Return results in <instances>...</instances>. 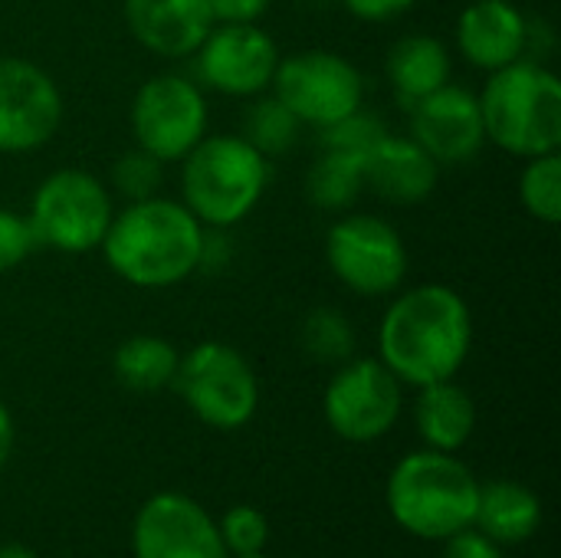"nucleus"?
<instances>
[{
    "mask_svg": "<svg viewBox=\"0 0 561 558\" xmlns=\"http://www.w3.org/2000/svg\"><path fill=\"white\" fill-rule=\"evenodd\" d=\"M473 345L467 299L444 286L424 283L401 293L378 326V358L401 385H434L460 372Z\"/></svg>",
    "mask_w": 561,
    "mask_h": 558,
    "instance_id": "obj_1",
    "label": "nucleus"
},
{
    "mask_svg": "<svg viewBox=\"0 0 561 558\" xmlns=\"http://www.w3.org/2000/svg\"><path fill=\"white\" fill-rule=\"evenodd\" d=\"M204 224L178 201H131L112 217L102 253L112 273L138 289H164L201 270Z\"/></svg>",
    "mask_w": 561,
    "mask_h": 558,
    "instance_id": "obj_2",
    "label": "nucleus"
},
{
    "mask_svg": "<svg viewBox=\"0 0 561 558\" xmlns=\"http://www.w3.org/2000/svg\"><path fill=\"white\" fill-rule=\"evenodd\" d=\"M480 503L477 477L444 451H417L398 460L388 477V510L417 539L444 543L473 526Z\"/></svg>",
    "mask_w": 561,
    "mask_h": 558,
    "instance_id": "obj_3",
    "label": "nucleus"
},
{
    "mask_svg": "<svg viewBox=\"0 0 561 558\" xmlns=\"http://www.w3.org/2000/svg\"><path fill=\"white\" fill-rule=\"evenodd\" d=\"M480 115L493 145L516 158L559 151L561 145V82L539 59H516L483 86Z\"/></svg>",
    "mask_w": 561,
    "mask_h": 558,
    "instance_id": "obj_4",
    "label": "nucleus"
},
{
    "mask_svg": "<svg viewBox=\"0 0 561 558\" xmlns=\"http://www.w3.org/2000/svg\"><path fill=\"white\" fill-rule=\"evenodd\" d=\"M181 161V204L214 230L240 224L270 181V161L243 135H204Z\"/></svg>",
    "mask_w": 561,
    "mask_h": 558,
    "instance_id": "obj_5",
    "label": "nucleus"
},
{
    "mask_svg": "<svg viewBox=\"0 0 561 558\" xmlns=\"http://www.w3.org/2000/svg\"><path fill=\"white\" fill-rule=\"evenodd\" d=\"M112 197L108 187L76 168L53 171L33 194L30 227L36 247H49L59 253H89L102 247V237L112 224Z\"/></svg>",
    "mask_w": 561,
    "mask_h": 558,
    "instance_id": "obj_6",
    "label": "nucleus"
},
{
    "mask_svg": "<svg viewBox=\"0 0 561 558\" xmlns=\"http://www.w3.org/2000/svg\"><path fill=\"white\" fill-rule=\"evenodd\" d=\"M174 388L184 405L217 431L243 428L260 405V385L250 362L224 342H201L181 355Z\"/></svg>",
    "mask_w": 561,
    "mask_h": 558,
    "instance_id": "obj_7",
    "label": "nucleus"
},
{
    "mask_svg": "<svg viewBox=\"0 0 561 558\" xmlns=\"http://www.w3.org/2000/svg\"><path fill=\"white\" fill-rule=\"evenodd\" d=\"M273 95L302 122L325 128L365 102L362 72L332 49H302L279 59L273 72Z\"/></svg>",
    "mask_w": 561,
    "mask_h": 558,
    "instance_id": "obj_8",
    "label": "nucleus"
},
{
    "mask_svg": "<svg viewBox=\"0 0 561 558\" xmlns=\"http://www.w3.org/2000/svg\"><path fill=\"white\" fill-rule=\"evenodd\" d=\"M325 260L339 283L358 296H388L408 276V250L401 234L371 214H348L329 227Z\"/></svg>",
    "mask_w": 561,
    "mask_h": 558,
    "instance_id": "obj_9",
    "label": "nucleus"
},
{
    "mask_svg": "<svg viewBox=\"0 0 561 558\" xmlns=\"http://www.w3.org/2000/svg\"><path fill=\"white\" fill-rule=\"evenodd\" d=\"M322 411L342 441L371 444L401 418V382L381 358H348L325 385Z\"/></svg>",
    "mask_w": 561,
    "mask_h": 558,
    "instance_id": "obj_10",
    "label": "nucleus"
},
{
    "mask_svg": "<svg viewBox=\"0 0 561 558\" xmlns=\"http://www.w3.org/2000/svg\"><path fill=\"white\" fill-rule=\"evenodd\" d=\"M131 135L158 161H181L207 135L204 92L174 72L151 76L135 92Z\"/></svg>",
    "mask_w": 561,
    "mask_h": 558,
    "instance_id": "obj_11",
    "label": "nucleus"
},
{
    "mask_svg": "<svg viewBox=\"0 0 561 558\" xmlns=\"http://www.w3.org/2000/svg\"><path fill=\"white\" fill-rule=\"evenodd\" d=\"M62 122V95L46 69L20 56H0V151L43 148Z\"/></svg>",
    "mask_w": 561,
    "mask_h": 558,
    "instance_id": "obj_12",
    "label": "nucleus"
},
{
    "mask_svg": "<svg viewBox=\"0 0 561 558\" xmlns=\"http://www.w3.org/2000/svg\"><path fill=\"white\" fill-rule=\"evenodd\" d=\"M279 49L256 23H214L197 46V76L224 95H260L273 86Z\"/></svg>",
    "mask_w": 561,
    "mask_h": 558,
    "instance_id": "obj_13",
    "label": "nucleus"
},
{
    "mask_svg": "<svg viewBox=\"0 0 561 558\" xmlns=\"http://www.w3.org/2000/svg\"><path fill=\"white\" fill-rule=\"evenodd\" d=\"M135 558H227L214 516L184 493L151 497L131 526Z\"/></svg>",
    "mask_w": 561,
    "mask_h": 558,
    "instance_id": "obj_14",
    "label": "nucleus"
},
{
    "mask_svg": "<svg viewBox=\"0 0 561 558\" xmlns=\"http://www.w3.org/2000/svg\"><path fill=\"white\" fill-rule=\"evenodd\" d=\"M411 138L437 164H463L486 141L480 99L463 86H440L411 109Z\"/></svg>",
    "mask_w": 561,
    "mask_h": 558,
    "instance_id": "obj_15",
    "label": "nucleus"
},
{
    "mask_svg": "<svg viewBox=\"0 0 561 558\" xmlns=\"http://www.w3.org/2000/svg\"><path fill=\"white\" fill-rule=\"evenodd\" d=\"M529 20L513 0H473L457 20V46L477 69L496 72L526 59Z\"/></svg>",
    "mask_w": 561,
    "mask_h": 558,
    "instance_id": "obj_16",
    "label": "nucleus"
},
{
    "mask_svg": "<svg viewBox=\"0 0 561 558\" xmlns=\"http://www.w3.org/2000/svg\"><path fill=\"white\" fill-rule=\"evenodd\" d=\"M131 36L158 56H191L214 30L207 0H125Z\"/></svg>",
    "mask_w": 561,
    "mask_h": 558,
    "instance_id": "obj_17",
    "label": "nucleus"
},
{
    "mask_svg": "<svg viewBox=\"0 0 561 558\" xmlns=\"http://www.w3.org/2000/svg\"><path fill=\"white\" fill-rule=\"evenodd\" d=\"M437 161L414 141L401 135H385L365 158V187L391 204H417L437 184Z\"/></svg>",
    "mask_w": 561,
    "mask_h": 558,
    "instance_id": "obj_18",
    "label": "nucleus"
},
{
    "mask_svg": "<svg viewBox=\"0 0 561 558\" xmlns=\"http://www.w3.org/2000/svg\"><path fill=\"white\" fill-rule=\"evenodd\" d=\"M414 424L431 451L454 454L470 441L477 428V405L460 385H454V378L434 382V385H424L417 395Z\"/></svg>",
    "mask_w": 561,
    "mask_h": 558,
    "instance_id": "obj_19",
    "label": "nucleus"
},
{
    "mask_svg": "<svg viewBox=\"0 0 561 558\" xmlns=\"http://www.w3.org/2000/svg\"><path fill=\"white\" fill-rule=\"evenodd\" d=\"M473 526L496 546H519L539 533L542 503L529 487L516 480H496L480 487Z\"/></svg>",
    "mask_w": 561,
    "mask_h": 558,
    "instance_id": "obj_20",
    "label": "nucleus"
},
{
    "mask_svg": "<svg viewBox=\"0 0 561 558\" xmlns=\"http://www.w3.org/2000/svg\"><path fill=\"white\" fill-rule=\"evenodd\" d=\"M388 82L394 99L411 109L417 99L450 82V49L427 33L401 36L388 53Z\"/></svg>",
    "mask_w": 561,
    "mask_h": 558,
    "instance_id": "obj_21",
    "label": "nucleus"
},
{
    "mask_svg": "<svg viewBox=\"0 0 561 558\" xmlns=\"http://www.w3.org/2000/svg\"><path fill=\"white\" fill-rule=\"evenodd\" d=\"M178 349L161 335H131L125 339L112 355L115 378L138 395H154L168 385H174L178 375Z\"/></svg>",
    "mask_w": 561,
    "mask_h": 558,
    "instance_id": "obj_22",
    "label": "nucleus"
},
{
    "mask_svg": "<svg viewBox=\"0 0 561 558\" xmlns=\"http://www.w3.org/2000/svg\"><path fill=\"white\" fill-rule=\"evenodd\" d=\"M365 187L362 158L342 151H322L306 178V194L319 210H348Z\"/></svg>",
    "mask_w": 561,
    "mask_h": 558,
    "instance_id": "obj_23",
    "label": "nucleus"
},
{
    "mask_svg": "<svg viewBox=\"0 0 561 558\" xmlns=\"http://www.w3.org/2000/svg\"><path fill=\"white\" fill-rule=\"evenodd\" d=\"M299 128H302V122H299L276 95L256 99V102L247 109V115H243V138H247L263 158L289 151V148L296 145V138H299Z\"/></svg>",
    "mask_w": 561,
    "mask_h": 558,
    "instance_id": "obj_24",
    "label": "nucleus"
},
{
    "mask_svg": "<svg viewBox=\"0 0 561 558\" xmlns=\"http://www.w3.org/2000/svg\"><path fill=\"white\" fill-rule=\"evenodd\" d=\"M299 339H302V349L322 365H342L355 352V329L339 309H329V306H319L306 316Z\"/></svg>",
    "mask_w": 561,
    "mask_h": 558,
    "instance_id": "obj_25",
    "label": "nucleus"
},
{
    "mask_svg": "<svg viewBox=\"0 0 561 558\" xmlns=\"http://www.w3.org/2000/svg\"><path fill=\"white\" fill-rule=\"evenodd\" d=\"M519 201L523 207L542 220L559 224L561 220V158L559 151L529 158L523 178H519Z\"/></svg>",
    "mask_w": 561,
    "mask_h": 558,
    "instance_id": "obj_26",
    "label": "nucleus"
},
{
    "mask_svg": "<svg viewBox=\"0 0 561 558\" xmlns=\"http://www.w3.org/2000/svg\"><path fill=\"white\" fill-rule=\"evenodd\" d=\"M385 135H388L385 122L358 109V112L319 128V145H322V151H342L352 158H365Z\"/></svg>",
    "mask_w": 561,
    "mask_h": 558,
    "instance_id": "obj_27",
    "label": "nucleus"
},
{
    "mask_svg": "<svg viewBox=\"0 0 561 558\" xmlns=\"http://www.w3.org/2000/svg\"><path fill=\"white\" fill-rule=\"evenodd\" d=\"M161 164L164 161H158L145 148H131L112 164V187L128 201L154 197L158 184H161Z\"/></svg>",
    "mask_w": 561,
    "mask_h": 558,
    "instance_id": "obj_28",
    "label": "nucleus"
},
{
    "mask_svg": "<svg viewBox=\"0 0 561 558\" xmlns=\"http://www.w3.org/2000/svg\"><path fill=\"white\" fill-rule=\"evenodd\" d=\"M220 539L227 546V553L233 556H253L266 549L270 539V523L256 506H233L224 513V520L217 523Z\"/></svg>",
    "mask_w": 561,
    "mask_h": 558,
    "instance_id": "obj_29",
    "label": "nucleus"
},
{
    "mask_svg": "<svg viewBox=\"0 0 561 558\" xmlns=\"http://www.w3.org/2000/svg\"><path fill=\"white\" fill-rule=\"evenodd\" d=\"M36 247L33 227L26 217L0 207V273H10L13 266H20Z\"/></svg>",
    "mask_w": 561,
    "mask_h": 558,
    "instance_id": "obj_30",
    "label": "nucleus"
},
{
    "mask_svg": "<svg viewBox=\"0 0 561 558\" xmlns=\"http://www.w3.org/2000/svg\"><path fill=\"white\" fill-rule=\"evenodd\" d=\"M444 556L440 558H506L503 556V546H496L493 539H486L480 529H463L450 539H444Z\"/></svg>",
    "mask_w": 561,
    "mask_h": 558,
    "instance_id": "obj_31",
    "label": "nucleus"
},
{
    "mask_svg": "<svg viewBox=\"0 0 561 558\" xmlns=\"http://www.w3.org/2000/svg\"><path fill=\"white\" fill-rule=\"evenodd\" d=\"M217 23H256L273 0H207Z\"/></svg>",
    "mask_w": 561,
    "mask_h": 558,
    "instance_id": "obj_32",
    "label": "nucleus"
},
{
    "mask_svg": "<svg viewBox=\"0 0 561 558\" xmlns=\"http://www.w3.org/2000/svg\"><path fill=\"white\" fill-rule=\"evenodd\" d=\"M345 10L365 23H385V20H394L401 13H408L417 0H342Z\"/></svg>",
    "mask_w": 561,
    "mask_h": 558,
    "instance_id": "obj_33",
    "label": "nucleus"
},
{
    "mask_svg": "<svg viewBox=\"0 0 561 558\" xmlns=\"http://www.w3.org/2000/svg\"><path fill=\"white\" fill-rule=\"evenodd\" d=\"M10 454H13V418H10L7 405L0 401V470L7 467Z\"/></svg>",
    "mask_w": 561,
    "mask_h": 558,
    "instance_id": "obj_34",
    "label": "nucleus"
},
{
    "mask_svg": "<svg viewBox=\"0 0 561 558\" xmlns=\"http://www.w3.org/2000/svg\"><path fill=\"white\" fill-rule=\"evenodd\" d=\"M0 558H36V553H30L26 546L10 543V546H0Z\"/></svg>",
    "mask_w": 561,
    "mask_h": 558,
    "instance_id": "obj_35",
    "label": "nucleus"
},
{
    "mask_svg": "<svg viewBox=\"0 0 561 558\" xmlns=\"http://www.w3.org/2000/svg\"><path fill=\"white\" fill-rule=\"evenodd\" d=\"M237 558H266L263 553H253V556H237Z\"/></svg>",
    "mask_w": 561,
    "mask_h": 558,
    "instance_id": "obj_36",
    "label": "nucleus"
}]
</instances>
